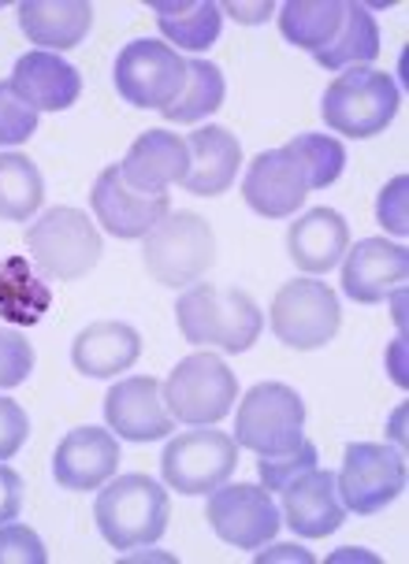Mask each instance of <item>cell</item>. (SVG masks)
I'll list each match as a JSON object with an SVG mask.
<instances>
[{
    "label": "cell",
    "instance_id": "2",
    "mask_svg": "<svg viewBox=\"0 0 409 564\" xmlns=\"http://www.w3.org/2000/svg\"><path fill=\"white\" fill-rule=\"evenodd\" d=\"M97 528L112 550H142L161 542L172 517L168 490L142 471H127L97 494Z\"/></svg>",
    "mask_w": 409,
    "mask_h": 564
},
{
    "label": "cell",
    "instance_id": "18",
    "mask_svg": "<svg viewBox=\"0 0 409 564\" xmlns=\"http://www.w3.org/2000/svg\"><path fill=\"white\" fill-rule=\"evenodd\" d=\"M186 167H191L186 138L172 134V130H146L127 149L119 175H123L127 186L146 189V194H168V186H183Z\"/></svg>",
    "mask_w": 409,
    "mask_h": 564
},
{
    "label": "cell",
    "instance_id": "30",
    "mask_svg": "<svg viewBox=\"0 0 409 564\" xmlns=\"http://www.w3.org/2000/svg\"><path fill=\"white\" fill-rule=\"evenodd\" d=\"M227 83H224V70L208 59H186V86L172 105L164 108L168 123H197V119L213 116L219 105H224Z\"/></svg>",
    "mask_w": 409,
    "mask_h": 564
},
{
    "label": "cell",
    "instance_id": "32",
    "mask_svg": "<svg viewBox=\"0 0 409 564\" xmlns=\"http://www.w3.org/2000/svg\"><path fill=\"white\" fill-rule=\"evenodd\" d=\"M316 460H321V457H316V446L309 438H302L294 449L272 453V457L257 460V479H261V487H268V490H283V487H291L298 476L313 471Z\"/></svg>",
    "mask_w": 409,
    "mask_h": 564
},
{
    "label": "cell",
    "instance_id": "23",
    "mask_svg": "<svg viewBox=\"0 0 409 564\" xmlns=\"http://www.w3.org/2000/svg\"><path fill=\"white\" fill-rule=\"evenodd\" d=\"M346 249H351V227L335 208H309L287 230V253L305 275H324L343 264Z\"/></svg>",
    "mask_w": 409,
    "mask_h": 564
},
{
    "label": "cell",
    "instance_id": "10",
    "mask_svg": "<svg viewBox=\"0 0 409 564\" xmlns=\"http://www.w3.org/2000/svg\"><path fill=\"white\" fill-rule=\"evenodd\" d=\"M238 468V442L224 431H183L164 446L161 476L172 490L186 494H213L224 487Z\"/></svg>",
    "mask_w": 409,
    "mask_h": 564
},
{
    "label": "cell",
    "instance_id": "38",
    "mask_svg": "<svg viewBox=\"0 0 409 564\" xmlns=\"http://www.w3.org/2000/svg\"><path fill=\"white\" fill-rule=\"evenodd\" d=\"M23 509V479L15 468L0 465V523H12Z\"/></svg>",
    "mask_w": 409,
    "mask_h": 564
},
{
    "label": "cell",
    "instance_id": "35",
    "mask_svg": "<svg viewBox=\"0 0 409 564\" xmlns=\"http://www.w3.org/2000/svg\"><path fill=\"white\" fill-rule=\"evenodd\" d=\"M45 542L34 528L23 523H0V564H45Z\"/></svg>",
    "mask_w": 409,
    "mask_h": 564
},
{
    "label": "cell",
    "instance_id": "3",
    "mask_svg": "<svg viewBox=\"0 0 409 564\" xmlns=\"http://www.w3.org/2000/svg\"><path fill=\"white\" fill-rule=\"evenodd\" d=\"M398 105H402V94H398V83L387 70L351 67L335 75V83L324 89L321 116L335 134L376 138L391 127Z\"/></svg>",
    "mask_w": 409,
    "mask_h": 564
},
{
    "label": "cell",
    "instance_id": "9",
    "mask_svg": "<svg viewBox=\"0 0 409 564\" xmlns=\"http://www.w3.org/2000/svg\"><path fill=\"white\" fill-rule=\"evenodd\" d=\"M335 490L346 512L373 517L406 490V457L384 442H351L335 476Z\"/></svg>",
    "mask_w": 409,
    "mask_h": 564
},
{
    "label": "cell",
    "instance_id": "41",
    "mask_svg": "<svg viewBox=\"0 0 409 564\" xmlns=\"http://www.w3.org/2000/svg\"><path fill=\"white\" fill-rule=\"evenodd\" d=\"M391 376L398 387H406V368H402V338L395 341V352H391Z\"/></svg>",
    "mask_w": 409,
    "mask_h": 564
},
{
    "label": "cell",
    "instance_id": "13",
    "mask_svg": "<svg viewBox=\"0 0 409 564\" xmlns=\"http://www.w3.org/2000/svg\"><path fill=\"white\" fill-rule=\"evenodd\" d=\"M89 205H94V219L101 224L112 238H146L161 219L172 212V197L168 194H146V189H134L123 183L119 175V164H108L94 183V194H89Z\"/></svg>",
    "mask_w": 409,
    "mask_h": 564
},
{
    "label": "cell",
    "instance_id": "1",
    "mask_svg": "<svg viewBox=\"0 0 409 564\" xmlns=\"http://www.w3.org/2000/svg\"><path fill=\"white\" fill-rule=\"evenodd\" d=\"M175 324L191 346H208L224 352H246L265 330V312L238 286L194 282L175 305Z\"/></svg>",
    "mask_w": 409,
    "mask_h": 564
},
{
    "label": "cell",
    "instance_id": "36",
    "mask_svg": "<svg viewBox=\"0 0 409 564\" xmlns=\"http://www.w3.org/2000/svg\"><path fill=\"white\" fill-rule=\"evenodd\" d=\"M406 186L409 178L406 175H395L391 183L380 189V197H376V224L384 230H391V235H406L409 230V219H406Z\"/></svg>",
    "mask_w": 409,
    "mask_h": 564
},
{
    "label": "cell",
    "instance_id": "24",
    "mask_svg": "<svg viewBox=\"0 0 409 564\" xmlns=\"http://www.w3.org/2000/svg\"><path fill=\"white\" fill-rule=\"evenodd\" d=\"M94 26V4L86 0H26L19 4V30L42 53H67L83 45V37Z\"/></svg>",
    "mask_w": 409,
    "mask_h": 564
},
{
    "label": "cell",
    "instance_id": "14",
    "mask_svg": "<svg viewBox=\"0 0 409 564\" xmlns=\"http://www.w3.org/2000/svg\"><path fill=\"white\" fill-rule=\"evenodd\" d=\"M243 197L246 205L265 219H291L302 200L309 197V178L305 167L298 164L291 149H268L249 160L246 178H243Z\"/></svg>",
    "mask_w": 409,
    "mask_h": 564
},
{
    "label": "cell",
    "instance_id": "19",
    "mask_svg": "<svg viewBox=\"0 0 409 564\" xmlns=\"http://www.w3.org/2000/svg\"><path fill=\"white\" fill-rule=\"evenodd\" d=\"M279 494H283V520L294 535L327 539L343 528L346 506L338 501L332 471L313 468V471H305V476H298L291 487H283Z\"/></svg>",
    "mask_w": 409,
    "mask_h": 564
},
{
    "label": "cell",
    "instance_id": "16",
    "mask_svg": "<svg viewBox=\"0 0 409 564\" xmlns=\"http://www.w3.org/2000/svg\"><path fill=\"white\" fill-rule=\"evenodd\" d=\"M409 253L406 246L387 238H362L346 249L343 260V294L357 305H380L406 282Z\"/></svg>",
    "mask_w": 409,
    "mask_h": 564
},
{
    "label": "cell",
    "instance_id": "21",
    "mask_svg": "<svg viewBox=\"0 0 409 564\" xmlns=\"http://www.w3.org/2000/svg\"><path fill=\"white\" fill-rule=\"evenodd\" d=\"M138 357H142V335L119 319H97L72 341V365L89 379H112L119 371H131Z\"/></svg>",
    "mask_w": 409,
    "mask_h": 564
},
{
    "label": "cell",
    "instance_id": "17",
    "mask_svg": "<svg viewBox=\"0 0 409 564\" xmlns=\"http://www.w3.org/2000/svg\"><path fill=\"white\" fill-rule=\"evenodd\" d=\"M119 468V438L101 427H75L53 453V479L64 490H97Z\"/></svg>",
    "mask_w": 409,
    "mask_h": 564
},
{
    "label": "cell",
    "instance_id": "29",
    "mask_svg": "<svg viewBox=\"0 0 409 564\" xmlns=\"http://www.w3.org/2000/svg\"><path fill=\"white\" fill-rule=\"evenodd\" d=\"M49 305H53V294L45 282L30 275L23 257L0 260V316L12 324H37Z\"/></svg>",
    "mask_w": 409,
    "mask_h": 564
},
{
    "label": "cell",
    "instance_id": "25",
    "mask_svg": "<svg viewBox=\"0 0 409 564\" xmlns=\"http://www.w3.org/2000/svg\"><path fill=\"white\" fill-rule=\"evenodd\" d=\"M157 12V26L172 42V48H191L202 53L219 37L224 26V12L216 0H153L149 4Z\"/></svg>",
    "mask_w": 409,
    "mask_h": 564
},
{
    "label": "cell",
    "instance_id": "4",
    "mask_svg": "<svg viewBox=\"0 0 409 564\" xmlns=\"http://www.w3.org/2000/svg\"><path fill=\"white\" fill-rule=\"evenodd\" d=\"M142 264L168 290H186L216 264V235L197 212H168L146 235Z\"/></svg>",
    "mask_w": 409,
    "mask_h": 564
},
{
    "label": "cell",
    "instance_id": "33",
    "mask_svg": "<svg viewBox=\"0 0 409 564\" xmlns=\"http://www.w3.org/2000/svg\"><path fill=\"white\" fill-rule=\"evenodd\" d=\"M37 130V112L15 94L12 83H0V145H23Z\"/></svg>",
    "mask_w": 409,
    "mask_h": 564
},
{
    "label": "cell",
    "instance_id": "39",
    "mask_svg": "<svg viewBox=\"0 0 409 564\" xmlns=\"http://www.w3.org/2000/svg\"><path fill=\"white\" fill-rule=\"evenodd\" d=\"M219 12L243 19V23H261V19H268L276 12V4L272 0H265V4H219Z\"/></svg>",
    "mask_w": 409,
    "mask_h": 564
},
{
    "label": "cell",
    "instance_id": "12",
    "mask_svg": "<svg viewBox=\"0 0 409 564\" xmlns=\"http://www.w3.org/2000/svg\"><path fill=\"white\" fill-rule=\"evenodd\" d=\"M208 528L216 531L219 542L235 550H261L276 539L279 531V509L272 501V490L261 482H232L208 494L205 506Z\"/></svg>",
    "mask_w": 409,
    "mask_h": 564
},
{
    "label": "cell",
    "instance_id": "11",
    "mask_svg": "<svg viewBox=\"0 0 409 564\" xmlns=\"http://www.w3.org/2000/svg\"><path fill=\"white\" fill-rule=\"evenodd\" d=\"M112 78L127 105L164 112L186 86V59L172 45L138 37V42L119 48Z\"/></svg>",
    "mask_w": 409,
    "mask_h": 564
},
{
    "label": "cell",
    "instance_id": "26",
    "mask_svg": "<svg viewBox=\"0 0 409 564\" xmlns=\"http://www.w3.org/2000/svg\"><path fill=\"white\" fill-rule=\"evenodd\" d=\"M346 4L343 0H287L279 8V34L305 53H321L343 30Z\"/></svg>",
    "mask_w": 409,
    "mask_h": 564
},
{
    "label": "cell",
    "instance_id": "5",
    "mask_svg": "<svg viewBox=\"0 0 409 564\" xmlns=\"http://www.w3.org/2000/svg\"><path fill=\"white\" fill-rule=\"evenodd\" d=\"M26 249L45 279L75 282L89 275L101 260V230L83 208H49L37 224L26 227Z\"/></svg>",
    "mask_w": 409,
    "mask_h": 564
},
{
    "label": "cell",
    "instance_id": "15",
    "mask_svg": "<svg viewBox=\"0 0 409 564\" xmlns=\"http://www.w3.org/2000/svg\"><path fill=\"white\" fill-rule=\"evenodd\" d=\"M105 420L127 442H157L175 431V420L161 394V382L153 376L119 379L105 394Z\"/></svg>",
    "mask_w": 409,
    "mask_h": 564
},
{
    "label": "cell",
    "instance_id": "8",
    "mask_svg": "<svg viewBox=\"0 0 409 564\" xmlns=\"http://www.w3.org/2000/svg\"><path fill=\"white\" fill-rule=\"evenodd\" d=\"M268 319H272V335L283 341L287 349L313 352V349H324L327 341L338 335L343 308H338V297L327 282L294 279L279 286Z\"/></svg>",
    "mask_w": 409,
    "mask_h": 564
},
{
    "label": "cell",
    "instance_id": "7",
    "mask_svg": "<svg viewBox=\"0 0 409 564\" xmlns=\"http://www.w3.org/2000/svg\"><path fill=\"white\" fill-rule=\"evenodd\" d=\"M161 394L172 420L191 423V427H213L238 401V379L216 352H191L172 368Z\"/></svg>",
    "mask_w": 409,
    "mask_h": 564
},
{
    "label": "cell",
    "instance_id": "28",
    "mask_svg": "<svg viewBox=\"0 0 409 564\" xmlns=\"http://www.w3.org/2000/svg\"><path fill=\"white\" fill-rule=\"evenodd\" d=\"M45 200V178L23 153H0V219L26 224Z\"/></svg>",
    "mask_w": 409,
    "mask_h": 564
},
{
    "label": "cell",
    "instance_id": "6",
    "mask_svg": "<svg viewBox=\"0 0 409 564\" xmlns=\"http://www.w3.org/2000/svg\"><path fill=\"white\" fill-rule=\"evenodd\" d=\"M305 427V401L287 382H257L238 401L235 416V442L257 457H272L287 453L302 442Z\"/></svg>",
    "mask_w": 409,
    "mask_h": 564
},
{
    "label": "cell",
    "instance_id": "22",
    "mask_svg": "<svg viewBox=\"0 0 409 564\" xmlns=\"http://www.w3.org/2000/svg\"><path fill=\"white\" fill-rule=\"evenodd\" d=\"M186 149H191V167H186L183 186L197 197L227 194L238 178V164H243V145L232 130L208 123L186 138Z\"/></svg>",
    "mask_w": 409,
    "mask_h": 564
},
{
    "label": "cell",
    "instance_id": "20",
    "mask_svg": "<svg viewBox=\"0 0 409 564\" xmlns=\"http://www.w3.org/2000/svg\"><path fill=\"white\" fill-rule=\"evenodd\" d=\"M12 89L26 100L34 112H64L83 94V75L75 64H67L56 53H34L19 56L12 70Z\"/></svg>",
    "mask_w": 409,
    "mask_h": 564
},
{
    "label": "cell",
    "instance_id": "34",
    "mask_svg": "<svg viewBox=\"0 0 409 564\" xmlns=\"http://www.w3.org/2000/svg\"><path fill=\"white\" fill-rule=\"evenodd\" d=\"M34 371V346L19 330L0 327V390L23 387Z\"/></svg>",
    "mask_w": 409,
    "mask_h": 564
},
{
    "label": "cell",
    "instance_id": "37",
    "mask_svg": "<svg viewBox=\"0 0 409 564\" xmlns=\"http://www.w3.org/2000/svg\"><path fill=\"white\" fill-rule=\"evenodd\" d=\"M30 435V420L19 401L0 398V460H12Z\"/></svg>",
    "mask_w": 409,
    "mask_h": 564
},
{
    "label": "cell",
    "instance_id": "31",
    "mask_svg": "<svg viewBox=\"0 0 409 564\" xmlns=\"http://www.w3.org/2000/svg\"><path fill=\"white\" fill-rule=\"evenodd\" d=\"M287 149L298 156V164L305 167L309 189H327L343 175L346 167V149L343 141L332 134H298L287 141Z\"/></svg>",
    "mask_w": 409,
    "mask_h": 564
},
{
    "label": "cell",
    "instance_id": "27",
    "mask_svg": "<svg viewBox=\"0 0 409 564\" xmlns=\"http://www.w3.org/2000/svg\"><path fill=\"white\" fill-rule=\"evenodd\" d=\"M380 56V26H376L373 12L365 4H346L343 30L335 34V42L313 53V59L324 70H351V67H368Z\"/></svg>",
    "mask_w": 409,
    "mask_h": 564
},
{
    "label": "cell",
    "instance_id": "40",
    "mask_svg": "<svg viewBox=\"0 0 409 564\" xmlns=\"http://www.w3.org/2000/svg\"><path fill=\"white\" fill-rule=\"evenodd\" d=\"M279 553H257V561H272V557H287V561H313V557H309V553H302V550H298V546H276Z\"/></svg>",
    "mask_w": 409,
    "mask_h": 564
}]
</instances>
